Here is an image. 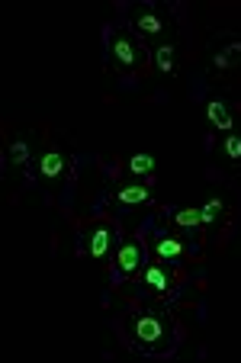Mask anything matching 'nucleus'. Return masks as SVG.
I'll use <instances>...</instances> for the list:
<instances>
[{
  "mask_svg": "<svg viewBox=\"0 0 241 363\" xmlns=\"http://www.w3.org/2000/svg\"><path fill=\"white\" fill-rule=\"evenodd\" d=\"M125 331H129L132 347L142 354H161L174 341V322L161 306H142L138 312H132Z\"/></svg>",
  "mask_w": 241,
  "mask_h": 363,
  "instance_id": "1",
  "label": "nucleus"
},
{
  "mask_svg": "<svg viewBox=\"0 0 241 363\" xmlns=\"http://www.w3.org/2000/svg\"><path fill=\"white\" fill-rule=\"evenodd\" d=\"M110 55H113V62H116L123 71H132L138 62H142L138 45H135V39H132L129 33H116V35H113V39H110Z\"/></svg>",
  "mask_w": 241,
  "mask_h": 363,
  "instance_id": "2",
  "label": "nucleus"
},
{
  "mask_svg": "<svg viewBox=\"0 0 241 363\" xmlns=\"http://www.w3.org/2000/svg\"><path fill=\"white\" fill-rule=\"evenodd\" d=\"M132 29L148 35V39H155V35H161L167 29V20L152 7H138V10H132Z\"/></svg>",
  "mask_w": 241,
  "mask_h": 363,
  "instance_id": "3",
  "label": "nucleus"
},
{
  "mask_svg": "<svg viewBox=\"0 0 241 363\" xmlns=\"http://www.w3.org/2000/svg\"><path fill=\"white\" fill-rule=\"evenodd\" d=\"M65 171H68V155H65L62 148L42 151V158H39V177L42 180H58Z\"/></svg>",
  "mask_w": 241,
  "mask_h": 363,
  "instance_id": "4",
  "label": "nucleus"
},
{
  "mask_svg": "<svg viewBox=\"0 0 241 363\" xmlns=\"http://www.w3.org/2000/svg\"><path fill=\"white\" fill-rule=\"evenodd\" d=\"M184 254H186V245L180 238H174V235L161 232L158 238H155V257H158L161 264H177Z\"/></svg>",
  "mask_w": 241,
  "mask_h": 363,
  "instance_id": "5",
  "label": "nucleus"
},
{
  "mask_svg": "<svg viewBox=\"0 0 241 363\" xmlns=\"http://www.w3.org/2000/svg\"><path fill=\"white\" fill-rule=\"evenodd\" d=\"M142 280H145V286L152 289V293H158V296H167L174 289V277L164 270V264H148L145 274H142Z\"/></svg>",
  "mask_w": 241,
  "mask_h": 363,
  "instance_id": "6",
  "label": "nucleus"
},
{
  "mask_svg": "<svg viewBox=\"0 0 241 363\" xmlns=\"http://www.w3.org/2000/svg\"><path fill=\"white\" fill-rule=\"evenodd\" d=\"M142 261H145V254H142V245H138V241H125V245L119 247V254H116L119 274H125V277L138 274V267H142Z\"/></svg>",
  "mask_w": 241,
  "mask_h": 363,
  "instance_id": "7",
  "label": "nucleus"
},
{
  "mask_svg": "<svg viewBox=\"0 0 241 363\" xmlns=\"http://www.w3.org/2000/svg\"><path fill=\"white\" fill-rule=\"evenodd\" d=\"M113 238H116V232H113L110 225L90 228V235H87V254H90V257H106V254H110V247H113Z\"/></svg>",
  "mask_w": 241,
  "mask_h": 363,
  "instance_id": "8",
  "label": "nucleus"
},
{
  "mask_svg": "<svg viewBox=\"0 0 241 363\" xmlns=\"http://www.w3.org/2000/svg\"><path fill=\"white\" fill-rule=\"evenodd\" d=\"M206 119H209V125H213L215 132H228V129H232V113H228V103L219 100V96H213V100L206 103Z\"/></svg>",
  "mask_w": 241,
  "mask_h": 363,
  "instance_id": "9",
  "label": "nucleus"
},
{
  "mask_svg": "<svg viewBox=\"0 0 241 363\" xmlns=\"http://www.w3.org/2000/svg\"><path fill=\"white\" fill-rule=\"evenodd\" d=\"M113 199L123 203V206H142V203L152 199V190H148V184H129V186H123V190L113 193Z\"/></svg>",
  "mask_w": 241,
  "mask_h": 363,
  "instance_id": "10",
  "label": "nucleus"
},
{
  "mask_svg": "<svg viewBox=\"0 0 241 363\" xmlns=\"http://www.w3.org/2000/svg\"><path fill=\"white\" fill-rule=\"evenodd\" d=\"M174 65H177V45H174V42L155 45V68H158L161 74H171Z\"/></svg>",
  "mask_w": 241,
  "mask_h": 363,
  "instance_id": "11",
  "label": "nucleus"
},
{
  "mask_svg": "<svg viewBox=\"0 0 241 363\" xmlns=\"http://www.w3.org/2000/svg\"><path fill=\"white\" fill-rule=\"evenodd\" d=\"M174 225L184 228V232H193V228H200V225H203L200 206H184V209H177V213H174Z\"/></svg>",
  "mask_w": 241,
  "mask_h": 363,
  "instance_id": "12",
  "label": "nucleus"
},
{
  "mask_svg": "<svg viewBox=\"0 0 241 363\" xmlns=\"http://www.w3.org/2000/svg\"><path fill=\"white\" fill-rule=\"evenodd\" d=\"M200 213H203V225H215V222L222 219V213H225V199H222V196H209L206 203L200 206Z\"/></svg>",
  "mask_w": 241,
  "mask_h": 363,
  "instance_id": "13",
  "label": "nucleus"
},
{
  "mask_svg": "<svg viewBox=\"0 0 241 363\" xmlns=\"http://www.w3.org/2000/svg\"><path fill=\"white\" fill-rule=\"evenodd\" d=\"M129 171L135 174V177H148V174L155 171V158L152 155H145V151H138V155L129 158Z\"/></svg>",
  "mask_w": 241,
  "mask_h": 363,
  "instance_id": "14",
  "label": "nucleus"
},
{
  "mask_svg": "<svg viewBox=\"0 0 241 363\" xmlns=\"http://www.w3.org/2000/svg\"><path fill=\"white\" fill-rule=\"evenodd\" d=\"M235 62H241V42H232L215 55V68H232Z\"/></svg>",
  "mask_w": 241,
  "mask_h": 363,
  "instance_id": "15",
  "label": "nucleus"
},
{
  "mask_svg": "<svg viewBox=\"0 0 241 363\" xmlns=\"http://www.w3.org/2000/svg\"><path fill=\"white\" fill-rule=\"evenodd\" d=\"M222 155H225L228 161H235V164H238V161H241V135H225V138H222Z\"/></svg>",
  "mask_w": 241,
  "mask_h": 363,
  "instance_id": "16",
  "label": "nucleus"
},
{
  "mask_svg": "<svg viewBox=\"0 0 241 363\" xmlns=\"http://www.w3.org/2000/svg\"><path fill=\"white\" fill-rule=\"evenodd\" d=\"M10 158H13V164H29V158H33V148H29V142L23 138V142H13L10 145Z\"/></svg>",
  "mask_w": 241,
  "mask_h": 363,
  "instance_id": "17",
  "label": "nucleus"
}]
</instances>
